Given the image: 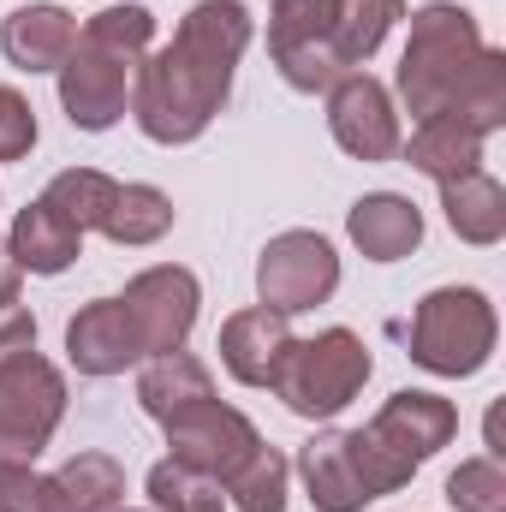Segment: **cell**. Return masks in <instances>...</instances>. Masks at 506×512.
<instances>
[{
    "label": "cell",
    "mask_w": 506,
    "mask_h": 512,
    "mask_svg": "<svg viewBox=\"0 0 506 512\" xmlns=\"http://www.w3.org/2000/svg\"><path fill=\"white\" fill-rule=\"evenodd\" d=\"M0 48L18 72H60L66 54L78 48V18L54 0H36V6H18L0 30Z\"/></svg>",
    "instance_id": "9a60e30c"
},
{
    "label": "cell",
    "mask_w": 506,
    "mask_h": 512,
    "mask_svg": "<svg viewBox=\"0 0 506 512\" xmlns=\"http://www.w3.org/2000/svg\"><path fill=\"white\" fill-rule=\"evenodd\" d=\"M286 352H292V328H286V316L268 310V304L227 316V328H221V364H227L245 387H274Z\"/></svg>",
    "instance_id": "5bb4252c"
},
{
    "label": "cell",
    "mask_w": 506,
    "mask_h": 512,
    "mask_svg": "<svg viewBox=\"0 0 506 512\" xmlns=\"http://www.w3.org/2000/svg\"><path fill=\"white\" fill-rule=\"evenodd\" d=\"M6 304H18V262L0 245V310H6Z\"/></svg>",
    "instance_id": "4dcf8cb0"
},
{
    "label": "cell",
    "mask_w": 506,
    "mask_h": 512,
    "mask_svg": "<svg viewBox=\"0 0 506 512\" xmlns=\"http://www.w3.org/2000/svg\"><path fill=\"white\" fill-rule=\"evenodd\" d=\"M114 179L108 173H96V167H66V173H54V185H48V209H60L78 233H102V221H108V209H114Z\"/></svg>",
    "instance_id": "cb8c5ba5"
},
{
    "label": "cell",
    "mask_w": 506,
    "mask_h": 512,
    "mask_svg": "<svg viewBox=\"0 0 506 512\" xmlns=\"http://www.w3.org/2000/svg\"><path fill=\"white\" fill-rule=\"evenodd\" d=\"M405 161H411L417 173H429L435 185L465 179V173H483V131L465 126V120H453V114L423 120L417 137L405 143Z\"/></svg>",
    "instance_id": "d6986e66"
},
{
    "label": "cell",
    "mask_w": 506,
    "mask_h": 512,
    "mask_svg": "<svg viewBox=\"0 0 506 512\" xmlns=\"http://www.w3.org/2000/svg\"><path fill=\"white\" fill-rule=\"evenodd\" d=\"M149 507L155 512H227V501H221V483H209L203 471H191L179 459H161L149 471Z\"/></svg>",
    "instance_id": "d4e9b609"
},
{
    "label": "cell",
    "mask_w": 506,
    "mask_h": 512,
    "mask_svg": "<svg viewBox=\"0 0 506 512\" xmlns=\"http://www.w3.org/2000/svg\"><path fill=\"white\" fill-rule=\"evenodd\" d=\"M66 358L78 364V376H120L126 364H137V334L120 298H96L66 322Z\"/></svg>",
    "instance_id": "4fadbf2b"
},
{
    "label": "cell",
    "mask_w": 506,
    "mask_h": 512,
    "mask_svg": "<svg viewBox=\"0 0 506 512\" xmlns=\"http://www.w3.org/2000/svg\"><path fill=\"white\" fill-rule=\"evenodd\" d=\"M24 352H36V322H30L24 304H6L0 310V364H12Z\"/></svg>",
    "instance_id": "f546056e"
},
{
    "label": "cell",
    "mask_w": 506,
    "mask_h": 512,
    "mask_svg": "<svg viewBox=\"0 0 506 512\" xmlns=\"http://www.w3.org/2000/svg\"><path fill=\"white\" fill-rule=\"evenodd\" d=\"M405 346H411V364L435 376H477L495 352V304L477 286H441L417 304Z\"/></svg>",
    "instance_id": "277c9868"
},
{
    "label": "cell",
    "mask_w": 506,
    "mask_h": 512,
    "mask_svg": "<svg viewBox=\"0 0 506 512\" xmlns=\"http://www.w3.org/2000/svg\"><path fill=\"white\" fill-rule=\"evenodd\" d=\"M6 251L18 262V274H24V268H30V274H66V268L78 262V251H84V233H78L60 209L30 203V209H18Z\"/></svg>",
    "instance_id": "ac0fdd59"
},
{
    "label": "cell",
    "mask_w": 506,
    "mask_h": 512,
    "mask_svg": "<svg viewBox=\"0 0 506 512\" xmlns=\"http://www.w3.org/2000/svg\"><path fill=\"white\" fill-rule=\"evenodd\" d=\"M346 233H352V245L370 256V262H399V256H411L417 245H423V215H417L411 197L376 191V197L352 203Z\"/></svg>",
    "instance_id": "2e32d148"
},
{
    "label": "cell",
    "mask_w": 506,
    "mask_h": 512,
    "mask_svg": "<svg viewBox=\"0 0 506 512\" xmlns=\"http://www.w3.org/2000/svg\"><path fill=\"white\" fill-rule=\"evenodd\" d=\"M453 435H459V411H453L441 393L405 387V393H393V399L381 405L370 429H352V435H346V453H352L364 489L381 501V495L405 489V483L417 477V465L435 459Z\"/></svg>",
    "instance_id": "3957f363"
},
{
    "label": "cell",
    "mask_w": 506,
    "mask_h": 512,
    "mask_svg": "<svg viewBox=\"0 0 506 512\" xmlns=\"http://www.w3.org/2000/svg\"><path fill=\"white\" fill-rule=\"evenodd\" d=\"M167 447H173L179 465H191V471H203L209 483L227 489V483L251 465V453L262 447V435H256V423L245 411L209 399V405H197V411H185V417L167 423Z\"/></svg>",
    "instance_id": "9c48e42d"
},
{
    "label": "cell",
    "mask_w": 506,
    "mask_h": 512,
    "mask_svg": "<svg viewBox=\"0 0 506 512\" xmlns=\"http://www.w3.org/2000/svg\"><path fill=\"white\" fill-rule=\"evenodd\" d=\"M60 417H66V376L48 358L24 352L0 364V477L30 471L54 441Z\"/></svg>",
    "instance_id": "8992f818"
},
{
    "label": "cell",
    "mask_w": 506,
    "mask_h": 512,
    "mask_svg": "<svg viewBox=\"0 0 506 512\" xmlns=\"http://www.w3.org/2000/svg\"><path fill=\"white\" fill-rule=\"evenodd\" d=\"M399 18H405V0H334V60L358 72Z\"/></svg>",
    "instance_id": "7402d4cb"
},
{
    "label": "cell",
    "mask_w": 506,
    "mask_h": 512,
    "mask_svg": "<svg viewBox=\"0 0 506 512\" xmlns=\"http://www.w3.org/2000/svg\"><path fill=\"white\" fill-rule=\"evenodd\" d=\"M298 471H304V489H310L316 512H364L370 501H376V495L364 489V477H358V465H352V453H346V435H340V429H334V435L304 441Z\"/></svg>",
    "instance_id": "e0dca14e"
},
{
    "label": "cell",
    "mask_w": 506,
    "mask_h": 512,
    "mask_svg": "<svg viewBox=\"0 0 506 512\" xmlns=\"http://www.w3.org/2000/svg\"><path fill=\"white\" fill-rule=\"evenodd\" d=\"M167 227H173V197L155 191V185H120L114 191V209L102 221V233L114 245H155Z\"/></svg>",
    "instance_id": "603a6c76"
},
{
    "label": "cell",
    "mask_w": 506,
    "mask_h": 512,
    "mask_svg": "<svg viewBox=\"0 0 506 512\" xmlns=\"http://www.w3.org/2000/svg\"><path fill=\"white\" fill-rule=\"evenodd\" d=\"M137 399H143V411L167 429L173 417L209 405V399H215V382H209V370H203L191 352H167V358H149V370H143V382H137Z\"/></svg>",
    "instance_id": "ffe728a7"
},
{
    "label": "cell",
    "mask_w": 506,
    "mask_h": 512,
    "mask_svg": "<svg viewBox=\"0 0 506 512\" xmlns=\"http://www.w3.org/2000/svg\"><path fill=\"white\" fill-rule=\"evenodd\" d=\"M370 382V346L352 334V328H328L316 340H292L280 376H274V393L286 399V411L298 417H334L346 411Z\"/></svg>",
    "instance_id": "5b68a950"
},
{
    "label": "cell",
    "mask_w": 506,
    "mask_h": 512,
    "mask_svg": "<svg viewBox=\"0 0 506 512\" xmlns=\"http://www.w3.org/2000/svg\"><path fill=\"white\" fill-rule=\"evenodd\" d=\"M334 286H340V256H334V245L322 233H280L256 256V292L280 316L328 304Z\"/></svg>",
    "instance_id": "ba28073f"
},
{
    "label": "cell",
    "mask_w": 506,
    "mask_h": 512,
    "mask_svg": "<svg viewBox=\"0 0 506 512\" xmlns=\"http://www.w3.org/2000/svg\"><path fill=\"white\" fill-rule=\"evenodd\" d=\"M268 54L292 90H334L346 66L334 60V0H274Z\"/></svg>",
    "instance_id": "52a82bcc"
},
{
    "label": "cell",
    "mask_w": 506,
    "mask_h": 512,
    "mask_svg": "<svg viewBox=\"0 0 506 512\" xmlns=\"http://www.w3.org/2000/svg\"><path fill=\"white\" fill-rule=\"evenodd\" d=\"M447 501L459 512H501L506 507V477L495 459H465L447 477Z\"/></svg>",
    "instance_id": "83f0119b"
},
{
    "label": "cell",
    "mask_w": 506,
    "mask_h": 512,
    "mask_svg": "<svg viewBox=\"0 0 506 512\" xmlns=\"http://www.w3.org/2000/svg\"><path fill=\"white\" fill-rule=\"evenodd\" d=\"M251 48V12L239 0H203L185 12L179 36L143 60L131 114L155 143H191L227 108L233 66Z\"/></svg>",
    "instance_id": "6da1fadb"
},
{
    "label": "cell",
    "mask_w": 506,
    "mask_h": 512,
    "mask_svg": "<svg viewBox=\"0 0 506 512\" xmlns=\"http://www.w3.org/2000/svg\"><path fill=\"white\" fill-rule=\"evenodd\" d=\"M126 316L131 334H137V352L143 358H167V352H185L191 340V322H197V274L191 268H143L126 286Z\"/></svg>",
    "instance_id": "30bf717a"
},
{
    "label": "cell",
    "mask_w": 506,
    "mask_h": 512,
    "mask_svg": "<svg viewBox=\"0 0 506 512\" xmlns=\"http://www.w3.org/2000/svg\"><path fill=\"white\" fill-rule=\"evenodd\" d=\"M114 512H126V507H114Z\"/></svg>",
    "instance_id": "1f68e13d"
},
{
    "label": "cell",
    "mask_w": 506,
    "mask_h": 512,
    "mask_svg": "<svg viewBox=\"0 0 506 512\" xmlns=\"http://www.w3.org/2000/svg\"><path fill=\"white\" fill-rule=\"evenodd\" d=\"M149 36H155V18H149V6H108V12H96V18L84 24V42H96V48L120 54V60H131V66L143 60Z\"/></svg>",
    "instance_id": "4316f807"
},
{
    "label": "cell",
    "mask_w": 506,
    "mask_h": 512,
    "mask_svg": "<svg viewBox=\"0 0 506 512\" xmlns=\"http://www.w3.org/2000/svg\"><path fill=\"white\" fill-rule=\"evenodd\" d=\"M328 126L334 143L358 161H393L399 155V114L370 72H346L328 96Z\"/></svg>",
    "instance_id": "7c38bea8"
},
{
    "label": "cell",
    "mask_w": 506,
    "mask_h": 512,
    "mask_svg": "<svg viewBox=\"0 0 506 512\" xmlns=\"http://www.w3.org/2000/svg\"><path fill=\"white\" fill-rule=\"evenodd\" d=\"M126 78H131V60L78 36V48L60 66V108H66V120L78 131H108L126 114Z\"/></svg>",
    "instance_id": "8fae6325"
},
{
    "label": "cell",
    "mask_w": 506,
    "mask_h": 512,
    "mask_svg": "<svg viewBox=\"0 0 506 512\" xmlns=\"http://www.w3.org/2000/svg\"><path fill=\"white\" fill-rule=\"evenodd\" d=\"M399 96L417 120H465L483 137L506 120V54L483 48L477 18L465 6H423L411 18V42L399 60Z\"/></svg>",
    "instance_id": "7a4b0ae2"
},
{
    "label": "cell",
    "mask_w": 506,
    "mask_h": 512,
    "mask_svg": "<svg viewBox=\"0 0 506 512\" xmlns=\"http://www.w3.org/2000/svg\"><path fill=\"white\" fill-rule=\"evenodd\" d=\"M441 209H447V227L465 245H495L506 233V191H501V179H489V173L447 179L441 185Z\"/></svg>",
    "instance_id": "44dd1931"
},
{
    "label": "cell",
    "mask_w": 506,
    "mask_h": 512,
    "mask_svg": "<svg viewBox=\"0 0 506 512\" xmlns=\"http://www.w3.org/2000/svg\"><path fill=\"white\" fill-rule=\"evenodd\" d=\"M36 149V114L18 90L0 84V161H24Z\"/></svg>",
    "instance_id": "f1b7e54d"
},
{
    "label": "cell",
    "mask_w": 506,
    "mask_h": 512,
    "mask_svg": "<svg viewBox=\"0 0 506 512\" xmlns=\"http://www.w3.org/2000/svg\"><path fill=\"white\" fill-rule=\"evenodd\" d=\"M227 495L239 512H286V459L274 447H256L251 465L227 483Z\"/></svg>",
    "instance_id": "484cf974"
}]
</instances>
